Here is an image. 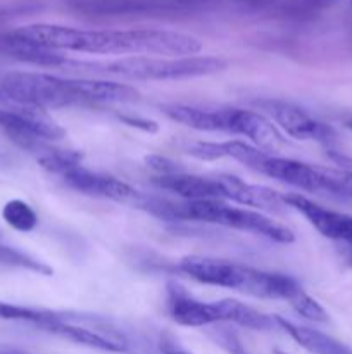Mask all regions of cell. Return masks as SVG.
Returning a JSON list of instances; mask_svg holds the SVG:
<instances>
[{
  "mask_svg": "<svg viewBox=\"0 0 352 354\" xmlns=\"http://www.w3.org/2000/svg\"><path fill=\"white\" fill-rule=\"evenodd\" d=\"M6 37L50 50H72L86 54L186 57L202 50V41L199 38L168 30H79L61 24L35 23L17 28Z\"/></svg>",
  "mask_w": 352,
  "mask_h": 354,
  "instance_id": "cell-1",
  "label": "cell"
},
{
  "mask_svg": "<svg viewBox=\"0 0 352 354\" xmlns=\"http://www.w3.org/2000/svg\"><path fill=\"white\" fill-rule=\"evenodd\" d=\"M179 270L193 280L207 286L224 287L262 299L290 301L302 287L289 275L262 272L252 266L238 265L226 259L206 256H185L179 261Z\"/></svg>",
  "mask_w": 352,
  "mask_h": 354,
  "instance_id": "cell-2",
  "label": "cell"
},
{
  "mask_svg": "<svg viewBox=\"0 0 352 354\" xmlns=\"http://www.w3.org/2000/svg\"><path fill=\"white\" fill-rule=\"evenodd\" d=\"M226 62L211 55H186V57H152L131 55L100 66V71L131 80H185L219 73Z\"/></svg>",
  "mask_w": 352,
  "mask_h": 354,
  "instance_id": "cell-3",
  "label": "cell"
},
{
  "mask_svg": "<svg viewBox=\"0 0 352 354\" xmlns=\"http://www.w3.org/2000/svg\"><path fill=\"white\" fill-rule=\"evenodd\" d=\"M0 86L6 99L14 100L17 106L38 107V109L47 111L83 104L76 80L59 78L47 73H7Z\"/></svg>",
  "mask_w": 352,
  "mask_h": 354,
  "instance_id": "cell-4",
  "label": "cell"
},
{
  "mask_svg": "<svg viewBox=\"0 0 352 354\" xmlns=\"http://www.w3.org/2000/svg\"><path fill=\"white\" fill-rule=\"evenodd\" d=\"M183 216L185 220L204 221V223L221 225V227L235 228V230L252 232V234L262 235V237L280 242V244H290L295 239L292 230L280 221L255 213V211L228 206L223 201L183 203Z\"/></svg>",
  "mask_w": 352,
  "mask_h": 354,
  "instance_id": "cell-5",
  "label": "cell"
},
{
  "mask_svg": "<svg viewBox=\"0 0 352 354\" xmlns=\"http://www.w3.org/2000/svg\"><path fill=\"white\" fill-rule=\"evenodd\" d=\"M283 201L289 207L299 211L323 237L337 242L340 254L352 265V216L326 209L300 194H285Z\"/></svg>",
  "mask_w": 352,
  "mask_h": 354,
  "instance_id": "cell-6",
  "label": "cell"
},
{
  "mask_svg": "<svg viewBox=\"0 0 352 354\" xmlns=\"http://www.w3.org/2000/svg\"><path fill=\"white\" fill-rule=\"evenodd\" d=\"M255 104L264 113H268L276 121V124L283 128L285 133L297 138V140H316L324 145H330L331 142H335L337 135L328 124L314 120L306 111L293 106V104L276 99H262Z\"/></svg>",
  "mask_w": 352,
  "mask_h": 354,
  "instance_id": "cell-7",
  "label": "cell"
},
{
  "mask_svg": "<svg viewBox=\"0 0 352 354\" xmlns=\"http://www.w3.org/2000/svg\"><path fill=\"white\" fill-rule=\"evenodd\" d=\"M61 178L66 185L71 187L76 192L85 194V196L100 197V199L130 204L133 207L138 206V201L141 197V194L138 190H135L133 187L128 185V183L114 178V176L99 175V173L90 171V169H86L79 162L69 166L62 173Z\"/></svg>",
  "mask_w": 352,
  "mask_h": 354,
  "instance_id": "cell-8",
  "label": "cell"
},
{
  "mask_svg": "<svg viewBox=\"0 0 352 354\" xmlns=\"http://www.w3.org/2000/svg\"><path fill=\"white\" fill-rule=\"evenodd\" d=\"M168 311L173 320L183 327H206L224 322L221 301L204 303L195 299L178 283L168 286Z\"/></svg>",
  "mask_w": 352,
  "mask_h": 354,
  "instance_id": "cell-9",
  "label": "cell"
},
{
  "mask_svg": "<svg viewBox=\"0 0 352 354\" xmlns=\"http://www.w3.org/2000/svg\"><path fill=\"white\" fill-rule=\"evenodd\" d=\"M221 111H223V131L244 135L261 151H276L280 145H283V137L275 124L261 114L247 109Z\"/></svg>",
  "mask_w": 352,
  "mask_h": 354,
  "instance_id": "cell-10",
  "label": "cell"
},
{
  "mask_svg": "<svg viewBox=\"0 0 352 354\" xmlns=\"http://www.w3.org/2000/svg\"><path fill=\"white\" fill-rule=\"evenodd\" d=\"M259 171L278 182L307 190V192H328L326 168H321V166H311L306 162L293 161V159L268 156Z\"/></svg>",
  "mask_w": 352,
  "mask_h": 354,
  "instance_id": "cell-11",
  "label": "cell"
},
{
  "mask_svg": "<svg viewBox=\"0 0 352 354\" xmlns=\"http://www.w3.org/2000/svg\"><path fill=\"white\" fill-rule=\"evenodd\" d=\"M204 2H214V0H182L185 7L200 6ZM226 2L235 3L248 12L266 14L273 17L307 19L331 7L337 0H226Z\"/></svg>",
  "mask_w": 352,
  "mask_h": 354,
  "instance_id": "cell-12",
  "label": "cell"
},
{
  "mask_svg": "<svg viewBox=\"0 0 352 354\" xmlns=\"http://www.w3.org/2000/svg\"><path fill=\"white\" fill-rule=\"evenodd\" d=\"M188 152L197 159H204V161H214V159L221 158H231L235 161L242 162L247 168L259 171L262 162L268 159L269 154L264 151L252 145L245 144L240 140H228V142H195L190 144Z\"/></svg>",
  "mask_w": 352,
  "mask_h": 354,
  "instance_id": "cell-13",
  "label": "cell"
},
{
  "mask_svg": "<svg viewBox=\"0 0 352 354\" xmlns=\"http://www.w3.org/2000/svg\"><path fill=\"white\" fill-rule=\"evenodd\" d=\"M154 183L161 189L169 190L176 196L190 201H223L224 190L217 178L206 176L185 175V173H171V175H159Z\"/></svg>",
  "mask_w": 352,
  "mask_h": 354,
  "instance_id": "cell-14",
  "label": "cell"
},
{
  "mask_svg": "<svg viewBox=\"0 0 352 354\" xmlns=\"http://www.w3.org/2000/svg\"><path fill=\"white\" fill-rule=\"evenodd\" d=\"M221 187L224 190V197L226 199L240 203L244 206L259 207V209L271 211V213H280L285 207H289L283 201V196L275 192L273 189L262 185H252V183H245L244 180L237 178V176L223 175L217 176Z\"/></svg>",
  "mask_w": 352,
  "mask_h": 354,
  "instance_id": "cell-15",
  "label": "cell"
},
{
  "mask_svg": "<svg viewBox=\"0 0 352 354\" xmlns=\"http://www.w3.org/2000/svg\"><path fill=\"white\" fill-rule=\"evenodd\" d=\"M71 7L85 14L117 16V14H150L157 10L185 7L182 0H69Z\"/></svg>",
  "mask_w": 352,
  "mask_h": 354,
  "instance_id": "cell-16",
  "label": "cell"
},
{
  "mask_svg": "<svg viewBox=\"0 0 352 354\" xmlns=\"http://www.w3.org/2000/svg\"><path fill=\"white\" fill-rule=\"evenodd\" d=\"M275 322L282 330H285L306 351L313 354H352V349L347 348L344 342L337 341V339L330 337L323 332L297 325L293 322L285 320L283 317H275Z\"/></svg>",
  "mask_w": 352,
  "mask_h": 354,
  "instance_id": "cell-17",
  "label": "cell"
},
{
  "mask_svg": "<svg viewBox=\"0 0 352 354\" xmlns=\"http://www.w3.org/2000/svg\"><path fill=\"white\" fill-rule=\"evenodd\" d=\"M83 104H121L135 102L140 92L126 83L106 82V80H76Z\"/></svg>",
  "mask_w": 352,
  "mask_h": 354,
  "instance_id": "cell-18",
  "label": "cell"
},
{
  "mask_svg": "<svg viewBox=\"0 0 352 354\" xmlns=\"http://www.w3.org/2000/svg\"><path fill=\"white\" fill-rule=\"evenodd\" d=\"M166 116L200 131H223V111H206L190 106H164Z\"/></svg>",
  "mask_w": 352,
  "mask_h": 354,
  "instance_id": "cell-19",
  "label": "cell"
},
{
  "mask_svg": "<svg viewBox=\"0 0 352 354\" xmlns=\"http://www.w3.org/2000/svg\"><path fill=\"white\" fill-rule=\"evenodd\" d=\"M2 218L7 225L19 232H31L38 225V216L33 207L21 199H12L3 206Z\"/></svg>",
  "mask_w": 352,
  "mask_h": 354,
  "instance_id": "cell-20",
  "label": "cell"
},
{
  "mask_svg": "<svg viewBox=\"0 0 352 354\" xmlns=\"http://www.w3.org/2000/svg\"><path fill=\"white\" fill-rule=\"evenodd\" d=\"M52 311L47 310H35V308L17 306V304L6 303L0 301V318L2 320H14V322H28V324H35L40 327L41 324L50 318Z\"/></svg>",
  "mask_w": 352,
  "mask_h": 354,
  "instance_id": "cell-21",
  "label": "cell"
},
{
  "mask_svg": "<svg viewBox=\"0 0 352 354\" xmlns=\"http://www.w3.org/2000/svg\"><path fill=\"white\" fill-rule=\"evenodd\" d=\"M0 263L9 266H17V268L31 270V272L43 273V275H52V268L45 263L38 261V259L31 258L30 254L23 251H17L14 248H7V245H0Z\"/></svg>",
  "mask_w": 352,
  "mask_h": 354,
  "instance_id": "cell-22",
  "label": "cell"
},
{
  "mask_svg": "<svg viewBox=\"0 0 352 354\" xmlns=\"http://www.w3.org/2000/svg\"><path fill=\"white\" fill-rule=\"evenodd\" d=\"M289 304L297 315L307 318V320L317 322V324H326L328 322V313L324 311V308L316 299H313L309 294L304 292L302 289L289 301Z\"/></svg>",
  "mask_w": 352,
  "mask_h": 354,
  "instance_id": "cell-23",
  "label": "cell"
},
{
  "mask_svg": "<svg viewBox=\"0 0 352 354\" xmlns=\"http://www.w3.org/2000/svg\"><path fill=\"white\" fill-rule=\"evenodd\" d=\"M216 342L221 346V348L226 349L230 354H251L244 348L240 339H238L233 332H228L224 330V328H221L219 332H216Z\"/></svg>",
  "mask_w": 352,
  "mask_h": 354,
  "instance_id": "cell-24",
  "label": "cell"
},
{
  "mask_svg": "<svg viewBox=\"0 0 352 354\" xmlns=\"http://www.w3.org/2000/svg\"><path fill=\"white\" fill-rule=\"evenodd\" d=\"M159 351L161 354H192L183 349L173 337H162L159 342Z\"/></svg>",
  "mask_w": 352,
  "mask_h": 354,
  "instance_id": "cell-25",
  "label": "cell"
},
{
  "mask_svg": "<svg viewBox=\"0 0 352 354\" xmlns=\"http://www.w3.org/2000/svg\"><path fill=\"white\" fill-rule=\"evenodd\" d=\"M342 189H344V197H352V171L342 173Z\"/></svg>",
  "mask_w": 352,
  "mask_h": 354,
  "instance_id": "cell-26",
  "label": "cell"
},
{
  "mask_svg": "<svg viewBox=\"0 0 352 354\" xmlns=\"http://www.w3.org/2000/svg\"><path fill=\"white\" fill-rule=\"evenodd\" d=\"M0 354H28V353L21 351V349H14V348H3V346H0Z\"/></svg>",
  "mask_w": 352,
  "mask_h": 354,
  "instance_id": "cell-27",
  "label": "cell"
},
{
  "mask_svg": "<svg viewBox=\"0 0 352 354\" xmlns=\"http://www.w3.org/2000/svg\"><path fill=\"white\" fill-rule=\"evenodd\" d=\"M3 100H6V95H3V92H2V86H0V104H2Z\"/></svg>",
  "mask_w": 352,
  "mask_h": 354,
  "instance_id": "cell-28",
  "label": "cell"
},
{
  "mask_svg": "<svg viewBox=\"0 0 352 354\" xmlns=\"http://www.w3.org/2000/svg\"><path fill=\"white\" fill-rule=\"evenodd\" d=\"M273 354H286L285 351H280V349H275V351H273Z\"/></svg>",
  "mask_w": 352,
  "mask_h": 354,
  "instance_id": "cell-29",
  "label": "cell"
},
{
  "mask_svg": "<svg viewBox=\"0 0 352 354\" xmlns=\"http://www.w3.org/2000/svg\"><path fill=\"white\" fill-rule=\"evenodd\" d=\"M347 128H351V130H352V118L347 121Z\"/></svg>",
  "mask_w": 352,
  "mask_h": 354,
  "instance_id": "cell-30",
  "label": "cell"
}]
</instances>
